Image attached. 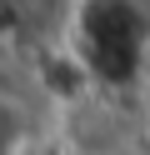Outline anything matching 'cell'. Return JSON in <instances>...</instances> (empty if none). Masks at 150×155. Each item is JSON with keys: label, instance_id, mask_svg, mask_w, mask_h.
I'll return each instance as SVG.
<instances>
[{"label": "cell", "instance_id": "7a4b0ae2", "mask_svg": "<svg viewBox=\"0 0 150 155\" xmlns=\"http://www.w3.org/2000/svg\"><path fill=\"white\" fill-rule=\"evenodd\" d=\"M70 0H0V25L15 40H40V35H60Z\"/></svg>", "mask_w": 150, "mask_h": 155}, {"label": "cell", "instance_id": "6da1fadb", "mask_svg": "<svg viewBox=\"0 0 150 155\" xmlns=\"http://www.w3.org/2000/svg\"><path fill=\"white\" fill-rule=\"evenodd\" d=\"M70 60L100 90H135L150 70V5L145 0H70Z\"/></svg>", "mask_w": 150, "mask_h": 155}]
</instances>
